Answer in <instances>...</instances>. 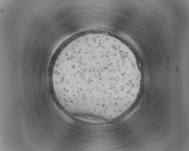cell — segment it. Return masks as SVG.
I'll return each mask as SVG.
<instances>
[{
	"instance_id": "obj_1",
	"label": "cell",
	"mask_w": 189,
	"mask_h": 151,
	"mask_svg": "<svg viewBox=\"0 0 189 151\" xmlns=\"http://www.w3.org/2000/svg\"><path fill=\"white\" fill-rule=\"evenodd\" d=\"M142 78L130 49L116 37L98 32L68 39L56 56L51 75L54 94L65 111L106 120L116 118L132 105Z\"/></svg>"
}]
</instances>
